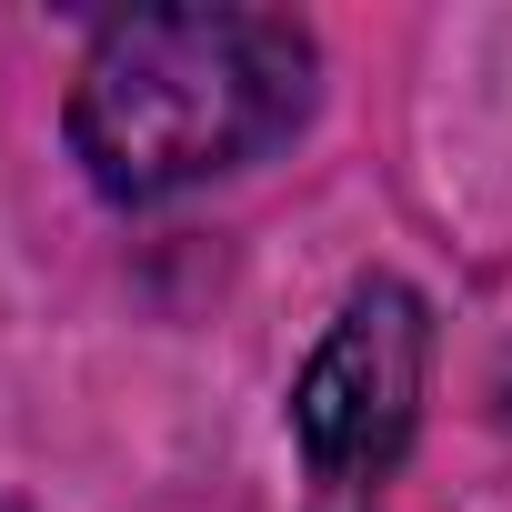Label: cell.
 Returning <instances> with one entry per match:
<instances>
[{"label": "cell", "mask_w": 512, "mask_h": 512, "mask_svg": "<svg viewBox=\"0 0 512 512\" xmlns=\"http://www.w3.org/2000/svg\"><path fill=\"white\" fill-rule=\"evenodd\" d=\"M312 31L282 11H131L71 81V151L111 201H171L292 141Z\"/></svg>", "instance_id": "cell-1"}, {"label": "cell", "mask_w": 512, "mask_h": 512, "mask_svg": "<svg viewBox=\"0 0 512 512\" xmlns=\"http://www.w3.org/2000/svg\"><path fill=\"white\" fill-rule=\"evenodd\" d=\"M0 512H21V502H0Z\"/></svg>", "instance_id": "cell-3"}, {"label": "cell", "mask_w": 512, "mask_h": 512, "mask_svg": "<svg viewBox=\"0 0 512 512\" xmlns=\"http://www.w3.org/2000/svg\"><path fill=\"white\" fill-rule=\"evenodd\" d=\"M422 362H432V322L402 282H362L342 302V322L322 332L302 392H292V422H302V452L322 472H382L402 442H412V412H422Z\"/></svg>", "instance_id": "cell-2"}]
</instances>
